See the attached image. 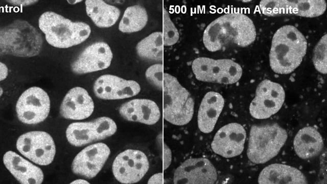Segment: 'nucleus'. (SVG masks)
<instances>
[{
  "instance_id": "nucleus-1",
  "label": "nucleus",
  "mask_w": 327,
  "mask_h": 184,
  "mask_svg": "<svg viewBox=\"0 0 327 184\" xmlns=\"http://www.w3.org/2000/svg\"><path fill=\"white\" fill-rule=\"evenodd\" d=\"M256 37L253 20L244 13L234 11L211 21L203 31L202 41L207 51L216 52L232 44L247 47L254 42Z\"/></svg>"
},
{
  "instance_id": "nucleus-2",
  "label": "nucleus",
  "mask_w": 327,
  "mask_h": 184,
  "mask_svg": "<svg viewBox=\"0 0 327 184\" xmlns=\"http://www.w3.org/2000/svg\"><path fill=\"white\" fill-rule=\"evenodd\" d=\"M308 48L304 35L294 26L284 25L274 33L269 54V64L275 73L287 75L301 64Z\"/></svg>"
},
{
  "instance_id": "nucleus-3",
  "label": "nucleus",
  "mask_w": 327,
  "mask_h": 184,
  "mask_svg": "<svg viewBox=\"0 0 327 184\" xmlns=\"http://www.w3.org/2000/svg\"><path fill=\"white\" fill-rule=\"evenodd\" d=\"M40 30L48 43L53 47L65 49L78 45L90 36L91 28L86 23L73 21L52 11L42 13L38 19Z\"/></svg>"
},
{
  "instance_id": "nucleus-4",
  "label": "nucleus",
  "mask_w": 327,
  "mask_h": 184,
  "mask_svg": "<svg viewBox=\"0 0 327 184\" xmlns=\"http://www.w3.org/2000/svg\"><path fill=\"white\" fill-rule=\"evenodd\" d=\"M43 42L40 32L24 20H15L0 30L1 55L35 56L41 52Z\"/></svg>"
},
{
  "instance_id": "nucleus-5",
  "label": "nucleus",
  "mask_w": 327,
  "mask_h": 184,
  "mask_svg": "<svg viewBox=\"0 0 327 184\" xmlns=\"http://www.w3.org/2000/svg\"><path fill=\"white\" fill-rule=\"evenodd\" d=\"M162 112L164 119L172 125L183 126L192 120L195 102L190 93L174 76H163Z\"/></svg>"
},
{
  "instance_id": "nucleus-6",
  "label": "nucleus",
  "mask_w": 327,
  "mask_h": 184,
  "mask_svg": "<svg viewBox=\"0 0 327 184\" xmlns=\"http://www.w3.org/2000/svg\"><path fill=\"white\" fill-rule=\"evenodd\" d=\"M287 138V131L276 123L253 125L249 132L248 158L256 164L268 162L278 154Z\"/></svg>"
},
{
  "instance_id": "nucleus-7",
  "label": "nucleus",
  "mask_w": 327,
  "mask_h": 184,
  "mask_svg": "<svg viewBox=\"0 0 327 184\" xmlns=\"http://www.w3.org/2000/svg\"><path fill=\"white\" fill-rule=\"evenodd\" d=\"M192 70L198 81L226 85L237 82L243 74L242 66L227 58L199 57L193 61Z\"/></svg>"
},
{
  "instance_id": "nucleus-8",
  "label": "nucleus",
  "mask_w": 327,
  "mask_h": 184,
  "mask_svg": "<svg viewBox=\"0 0 327 184\" xmlns=\"http://www.w3.org/2000/svg\"><path fill=\"white\" fill-rule=\"evenodd\" d=\"M116 130V124L112 119L101 117L89 122L70 124L66 128L65 134L70 144L81 147L110 137Z\"/></svg>"
},
{
  "instance_id": "nucleus-9",
  "label": "nucleus",
  "mask_w": 327,
  "mask_h": 184,
  "mask_svg": "<svg viewBox=\"0 0 327 184\" xmlns=\"http://www.w3.org/2000/svg\"><path fill=\"white\" fill-rule=\"evenodd\" d=\"M285 100V91L278 83L269 79L262 81L257 86L249 111L253 118L266 119L281 109Z\"/></svg>"
},
{
  "instance_id": "nucleus-10",
  "label": "nucleus",
  "mask_w": 327,
  "mask_h": 184,
  "mask_svg": "<svg viewBox=\"0 0 327 184\" xmlns=\"http://www.w3.org/2000/svg\"><path fill=\"white\" fill-rule=\"evenodd\" d=\"M16 146L23 156L40 166L50 164L56 154L52 137L42 131H30L21 135L16 141Z\"/></svg>"
},
{
  "instance_id": "nucleus-11",
  "label": "nucleus",
  "mask_w": 327,
  "mask_h": 184,
  "mask_svg": "<svg viewBox=\"0 0 327 184\" xmlns=\"http://www.w3.org/2000/svg\"><path fill=\"white\" fill-rule=\"evenodd\" d=\"M149 167V159L144 152L128 149L116 155L112 163V171L114 177L120 183L132 184L139 182Z\"/></svg>"
},
{
  "instance_id": "nucleus-12",
  "label": "nucleus",
  "mask_w": 327,
  "mask_h": 184,
  "mask_svg": "<svg viewBox=\"0 0 327 184\" xmlns=\"http://www.w3.org/2000/svg\"><path fill=\"white\" fill-rule=\"evenodd\" d=\"M18 120L28 125L43 122L50 110V99L48 94L40 87L34 86L24 91L15 106Z\"/></svg>"
},
{
  "instance_id": "nucleus-13",
  "label": "nucleus",
  "mask_w": 327,
  "mask_h": 184,
  "mask_svg": "<svg viewBox=\"0 0 327 184\" xmlns=\"http://www.w3.org/2000/svg\"><path fill=\"white\" fill-rule=\"evenodd\" d=\"M259 8L263 14L269 17L291 14L314 18L325 12L326 3L324 0H263Z\"/></svg>"
},
{
  "instance_id": "nucleus-14",
  "label": "nucleus",
  "mask_w": 327,
  "mask_h": 184,
  "mask_svg": "<svg viewBox=\"0 0 327 184\" xmlns=\"http://www.w3.org/2000/svg\"><path fill=\"white\" fill-rule=\"evenodd\" d=\"M218 174L211 162L205 157L190 158L175 170L173 175L175 184H213Z\"/></svg>"
},
{
  "instance_id": "nucleus-15",
  "label": "nucleus",
  "mask_w": 327,
  "mask_h": 184,
  "mask_svg": "<svg viewBox=\"0 0 327 184\" xmlns=\"http://www.w3.org/2000/svg\"><path fill=\"white\" fill-rule=\"evenodd\" d=\"M113 54L105 42H94L85 48L72 63V72L77 75L101 71L111 64Z\"/></svg>"
},
{
  "instance_id": "nucleus-16",
  "label": "nucleus",
  "mask_w": 327,
  "mask_h": 184,
  "mask_svg": "<svg viewBox=\"0 0 327 184\" xmlns=\"http://www.w3.org/2000/svg\"><path fill=\"white\" fill-rule=\"evenodd\" d=\"M110 154V150L105 143H97L89 145L74 158L72 171L85 178H93L101 170Z\"/></svg>"
},
{
  "instance_id": "nucleus-17",
  "label": "nucleus",
  "mask_w": 327,
  "mask_h": 184,
  "mask_svg": "<svg viewBox=\"0 0 327 184\" xmlns=\"http://www.w3.org/2000/svg\"><path fill=\"white\" fill-rule=\"evenodd\" d=\"M246 138L244 127L237 123H230L220 128L211 143L213 152L226 158L240 155L244 150Z\"/></svg>"
},
{
  "instance_id": "nucleus-18",
  "label": "nucleus",
  "mask_w": 327,
  "mask_h": 184,
  "mask_svg": "<svg viewBox=\"0 0 327 184\" xmlns=\"http://www.w3.org/2000/svg\"><path fill=\"white\" fill-rule=\"evenodd\" d=\"M141 90V86L136 81L110 74L100 76L93 86L95 96L106 100L131 98L138 94Z\"/></svg>"
},
{
  "instance_id": "nucleus-19",
  "label": "nucleus",
  "mask_w": 327,
  "mask_h": 184,
  "mask_svg": "<svg viewBox=\"0 0 327 184\" xmlns=\"http://www.w3.org/2000/svg\"><path fill=\"white\" fill-rule=\"evenodd\" d=\"M94 108V101L87 91L77 86L65 95L60 107V113L66 119L82 120L90 117Z\"/></svg>"
},
{
  "instance_id": "nucleus-20",
  "label": "nucleus",
  "mask_w": 327,
  "mask_h": 184,
  "mask_svg": "<svg viewBox=\"0 0 327 184\" xmlns=\"http://www.w3.org/2000/svg\"><path fill=\"white\" fill-rule=\"evenodd\" d=\"M119 113L125 120L152 125L158 122L160 111L157 104L147 99H135L122 104Z\"/></svg>"
},
{
  "instance_id": "nucleus-21",
  "label": "nucleus",
  "mask_w": 327,
  "mask_h": 184,
  "mask_svg": "<svg viewBox=\"0 0 327 184\" xmlns=\"http://www.w3.org/2000/svg\"><path fill=\"white\" fill-rule=\"evenodd\" d=\"M3 163L11 174L22 184H40L44 176L41 169L12 151L6 152Z\"/></svg>"
},
{
  "instance_id": "nucleus-22",
  "label": "nucleus",
  "mask_w": 327,
  "mask_h": 184,
  "mask_svg": "<svg viewBox=\"0 0 327 184\" xmlns=\"http://www.w3.org/2000/svg\"><path fill=\"white\" fill-rule=\"evenodd\" d=\"M225 100L220 93L210 91L205 94L200 103L197 114V125L203 133L212 132L222 112Z\"/></svg>"
},
{
  "instance_id": "nucleus-23",
  "label": "nucleus",
  "mask_w": 327,
  "mask_h": 184,
  "mask_svg": "<svg viewBox=\"0 0 327 184\" xmlns=\"http://www.w3.org/2000/svg\"><path fill=\"white\" fill-rule=\"evenodd\" d=\"M258 182L260 184L308 183L306 176L299 170L277 163L265 167L259 175Z\"/></svg>"
},
{
  "instance_id": "nucleus-24",
  "label": "nucleus",
  "mask_w": 327,
  "mask_h": 184,
  "mask_svg": "<svg viewBox=\"0 0 327 184\" xmlns=\"http://www.w3.org/2000/svg\"><path fill=\"white\" fill-rule=\"evenodd\" d=\"M323 140L315 127L306 126L300 129L293 140L295 152L300 158L305 159L319 155L323 148Z\"/></svg>"
},
{
  "instance_id": "nucleus-25",
  "label": "nucleus",
  "mask_w": 327,
  "mask_h": 184,
  "mask_svg": "<svg viewBox=\"0 0 327 184\" xmlns=\"http://www.w3.org/2000/svg\"><path fill=\"white\" fill-rule=\"evenodd\" d=\"M85 5L87 15L99 28L112 27L120 16L121 11L118 7L102 0H86Z\"/></svg>"
},
{
  "instance_id": "nucleus-26",
  "label": "nucleus",
  "mask_w": 327,
  "mask_h": 184,
  "mask_svg": "<svg viewBox=\"0 0 327 184\" xmlns=\"http://www.w3.org/2000/svg\"><path fill=\"white\" fill-rule=\"evenodd\" d=\"M164 46L162 32H154L137 43L136 54L142 59L161 62Z\"/></svg>"
},
{
  "instance_id": "nucleus-27",
  "label": "nucleus",
  "mask_w": 327,
  "mask_h": 184,
  "mask_svg": "<svg viewBox=\"0 0 327 184\" xmlns=\"http://www.w3.org/2000/svg\"><path fill=\"white\" fill-rule=\"evenodd\" d=\"M148 21L146 9L139 5L127 7L119 25V30L126 33L138 32L143 29Z\"/></svg>"
},
{
  "instance_id": "nucleus-28",
  "label": "nucleus",
  "mask_w": 327,
  "mask_h": 184,
  "mask_svg": "<svg viewBox=\"0 0 327 184\" xmlns=\"http://www.w3.org/2000/svg\"><path fill=\"white\" fill-rule=\"evenodd\" d=\"M162 33L164 46L173 45L179 39L178 30L172 21L169 12L165 8L162 9Z\"/></svg>"
},
{
  "instance_id": "nucleus-29",
  "label": "nucleus",
  "mask_w": 327,
  "mask_h": 184,
  "mask_svg": "<svg viewBox=\"0 0 327 184\" xmlns=\"http://www.w3.org/2000/svg\"><path fill=\"white\" fill-rule=\"evenodd\" d=\"M327 37L325 34L322 36L315 45L312 56V62L315 69L322 74L327 72Z\"/></svg>"
},
{
  "instance_id": "nucleus-30",
  "label": "nucleus",
  "mask_w": 327,
  "mask_h": 184,
  "mask_svg": "<svg viewBox=\"0 0 327 184\" xmlns=\"http://www.w3.org/2000/svg\"><path fill=\"white\" fill-rule=\"evenodd\" d=\"M164 67L162 63H155L146 71L145 77L148 82L157 89L162 90L163 86Z\"/></svg>"
},
{
  "instance_id": "nucleus-31",
  "label": "nucleus",
  "mask_w": 327,
  "mask_h": 184,
  "mask_svg": "<svg viewBox=\"0 0 327 184\" xmlns=\"http://www.w3.org/2000/svg\"><path fill=\"white\" fill-rule=\"evenodd\" d=\"M163 166L164 170H166L170 165L172 160V154L170 148L164 143L163 144Z\"/></svg>"
},
{
  "instance_id": "nucleus-32",
  "label": "nucleus",
  "mask_w": 327,
  "mask_h": 184,
  "mask_svg": "<svg viewBox=\"0 0 327 184\" xmlns=\"http://www.w3.org/2000/svg\"><path fill=\"white\" fill-rule=\"evenodd\" d=\"M149 184H162L164 183L162 173H158L153 175L148 181Z\"/></svg>"
},
{
  "instance_id": "nucleus-33",
  "label": "nucleus",
  "mask_w": 327,
  "mask_h": 184,
  "mask_svg": "<svg viewBox=\"0 0 327 184\" xmlns=\"http://www.w3.org/2000/svg\"><path fill=\"white\" fill-rule=\"evenodd\" d=\"M38 1H8V2L12 5L18 6H27L37 3Z\"/></svg>"
},
{
  "instance_id": "nucleus-34",
  "label": "nucleus",
  "mask_w": 327,
  "mask_h": 184,
  "mask_svg": "<svg viewBox=\"0 0 327 184\" xmlns=\"http://www.w3.org/2000/svg\"><path fill=\"white\" fill-rule=\"evenodd\" d=\"M1 81L5 79L8 74V68L5 64L1 62Z\"/></svg>"
},
{
  "instance_id": "nucleus-35",
  "label": "nucleus",
  "mask_w": 327,
  "mask_h": 184,
  "mask_svg": "<svg viewBox=\"0 0 327 184\" xmlns=\"http://www.w3.org/2000/svg\"><path fill=\"white\" fill-rule=\"evenodd\" d=\"M71 183H87L89 184L87 180L83 179H78L73 181Z\"/></svg>"
},
{
  "instance_id": "nucleus-36",
  "label": "nucleus",
  "mask_w": 327,
  "mask_h": 184,
  "mask_svg": "<svg viewBox=\"0 0 327 184\" xmlns=\"http://www.w3.org/2000/svg\"><path fill=\"white\" fill-rule=\"evenodd\" d=\"M2 93H3V90H2V87H1V96L2 95Z\"/></svg>"
}]
</instances>
